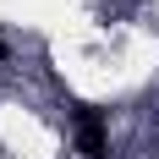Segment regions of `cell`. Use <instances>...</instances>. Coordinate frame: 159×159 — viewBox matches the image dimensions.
I'll return each instance as SVG.
<instances>
[{
  "mask_svg": "<svg viewBox=\"0 0 159 159\" xmlns=\"http://www.w3.org/2000/svg\"><path fill=\"white\" fill-rule=\"evenodd\" d=\"M77 154L82 159H110V126H104V115L93 104L77 110Z\"/></svg>",
  "mask_w": 159,
  "mask_h": 159,
  "instance_id": "1",
  "label": "cell"
},
{
  "mask_svg": "<svg viewBox=\"0 0 159 159\" xmlns=\"http://www.w3.org/2000/svg\"><path fill=\"white\" fill-rule=\"evenodd\" d=\"M6 55H11V49H6V39H0V66H6Z\"/></svg>",
  "mask_w": 159,
  "mask_h": 159,
  "instance_id": "2",
  "label": "cell"
}]
</instances>
